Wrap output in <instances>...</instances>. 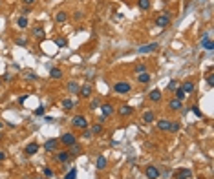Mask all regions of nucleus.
Returning <instances> with one entry per match:
<instances>
[{
  "mask_svg": "<svg viewBox=\"0 0 214 179\" xmlns=\"http://www.w3.org/2000/svg\"><path fill=\"white\" fill-rule=\"evenodd\" d=\"M130 90H132V84L128 81H117V82H114V91L115 93L125 95V93H130Z\"/></svg>",
  "mask_w": 214,
  "mask_h": 179,
  "instance_id": "f257e3e1",
  "label": "nucleus"
},
{
  "mask_svg": "<svg viewBox=\"0 0 214 179\" xmlns=\"http://www.w3.org/2000/svg\"><path fill=\"white\" fill-rule=\"evenodd\" d=\"M60 143L64 145V146H73V145H77V137H75V134H71V132H66V134H62L60 135Z\"/></svg>",
  "mask_w": 214,
  "mask_h": 179,
  "instance_id": "f03ea898",
  "label": "nucleus"
},
{
  "mask_svg": "<svg viewBox=\"0 0 214 179\" xmlns=\"http://www.w3.org/2000/svg\"><path fill=\"white\" fill-rule=\"evenodd\" d=\"M71 124H73L75 128L84 130V128H88V119H86L84 115H75V117L71 119Z\"/></svg>",
  "mask_w": 214,
  "mask_h": 179,
  "instance_id": "7ed1b4c3",
  "label": "nucleus"
},
{
  "mask_svg": "<svg viewBox=\"0 0 214 179\" xmlns=\"http://www.w3.org/2000/svg\"><path fill=\"white\" fill-rule=\"evenodd\" d=\"M145 176H147V179H158L159 176H161V172H159V168H158V166L148 165V166L145 168Z\"/></svg>",
  "mask_w": 214,
  "mask_h": 179,
  "instance_id": "20e7f679",
  "label": "nucleus"
},
{
  "mask_svg": "<svg viewBox=\"0 0 214 179\" xmlns=\"http://www.w3.org/2000/svg\"><path fill=\"white\" fill-rule=\"evenodd\" d=\"M170 18H172L170 13H163V15H159V16L156 18V26H158V27H165V26L170 24Z\"/></svg>",
  "mask_w": 214,
  "mask_h": 179,
  "instance_id": "39448f33",
  "label": "nucleus"
},
{
  "mask_svg": "<svg viewBox=\"0 0 214 179\" xmlns=\"http://www.w3.org/2000/svg\"><path fill=\"white\" fill-rule=\"evenodd\" d=\"M201 48H203V49H207V51H212V49H214V42L211 40L209 33H205V35H203V38H201Z\"/></svg>",
  "mask_w": 214,
  "mask_h": 179,
  "instance_id": "423d86ee",
  "label": "nucleus"
},
{
  "mask_svg": "<svg viewBox=\"0 0 214 179\" xmlns=\"http://www.w3.org/2000/svg\"><path fill=\"white\" fill-rule=\"evenodd\" d=\"M158 48H159L158 42H150V44H147V46H141V48L137 49V53H152V51H156Z\"/></svg>",
  "mask_w": 214,
  "mask_h": 179,
  "instance_id": "0eeeda50",
  "label": "nucleus"
},
{
  "mask_svg": "<svg viewBox=\"0 0 214 179\" xmlns=\"http://www.w3.org/2000/svg\"><path fill=\"white\" fill-rule=\"evenodd\" d=\"M132 112H134V108H132V106H128V104H121V106H119V110H117L119 117H128V115H132Z\"/></svg>",
  "mask_w": 214,
  "mask_h": 179,
  "instance_id": "6e6552de",
  "label": "nucleus"
},
{
  "mask_svg": "<svg viewBox=\"0 0 214 179\" xmlns=\"http://www.w3.org/2000/svg\"><path fill=\"white\" fill-rule=\"evenodd\" d=\"M57 146H59V141H57V139H48V141L44 143V150H46V152H55Z\"/></svg>",
  "mask_w": 214,
  "mask_h": 179,
  "instance_id": "1a4fd4ad",
  "label": "nucleus"
},
{
  "mask_svg": "<svg viewBox=\"0 0 214 179\" xmlns=\"http://www.w3.org/2000/svg\"><path fill=\"white\" fill-rule=\"evenodd\" d=\"M176 179H190L192 177V172L189 170V168H180L178 172H176V176H174Z\"/></svg>",
  "mask_w": 214,
  "mask_h": 179,
  "instance_id": "9d476101",
  "label": "nucleus"
},
{
  "mask_svg": "<svg viewBox=\"0 0 214 179\" xmlns=\"http://www.w3.org/2000/svg\"><path fill=\"white\" fill-rule=\"evenodd\" d=\"M148 99H150L152 102H159V101L163 99V93H161V90H152V91L148 93Z\"/></svg>",
  "mask_w": 214,
  "mask_h": 179,
  "instance_id": "9b49d317",
  "label": "nucleus"
},
{
  "mask_svg": "<svg viewBox=\"0 0 214 179\" xmlns=\"http://www.w3.org/2000/svg\"><path fill=\"white\" fill-rule=\"evenodd\" d=\"M101 110H103V115H104V117H112V115H114V106H112L110 102L101 104Z\"/></svg>",
  "mask_w": 214,
  "mask_h": 179,
  "instance_id": "f8f14e48",
  "label": "nucleus"
},
{
  "mask_svg": "<svg viewBox=\"0 0 214 179\" xmlns=\"http://www.w3.org/2000/svg\"><path fill=\"white\" fill-rule=\"evenodd\" d=\"M37 152H38V145H37V143H29V145L24 148V154H26V156H35Z\"/></svg>",
  "mask_w": 214,
  "mask_h": 179,
  "instance_id": "ddd939ff",
  "label": "nucleus"
},
{
  "mask_svg": "<svg viewBox=\"0 0 214 179\" xmlns=\"http://www.w3.org/2000/svg\"><path fill=\"white\" fill-rule=\"evenodd\" d=\"M79 93H81V97H84V99H88V97L92 95V86H90V84H84V86H79Z\"/></svg>",
  "mask_w": 214,
  "mask_h": 179,
  "instance_id": "4468645a",
  "label": "nucleus"
},
{
  "mask_svg": "<svg viewBox=\"0 0 214 179\" xmlns=\"http://www.w3.org/2000/svg\"><path fill=\"white\" fill-rule=\"evenodd\" d=\"M180 88H181V90H183V91L189 95V93H192V91H194V82H192V81H185V82H183Z\"/></svg>",
  "mask_w": 214,
  "mask_h": 179,
  "instance_id": "2eb2a0df",
  "label": "nucleus"
},
{
  "mask_svg": "<svg viewBox=\"0 0 214 179\" xmlns=\"http://www.w3.org/2000/svg\"><path fill=\"white\" fill-rule=\"evenodd\" d=\"M169 108H170L172 112H178V110H181V108H183V101H178V99H172V101L169 102Z\"/></svg>",
  "mask_w": 214,
  "mask_h": 179,
  "instance_id": "dca6fc26",
  "label": "nucleus"
},
{
  "mask_svg": "<svg viewBox=\"0 0 214 179\" xmlns=\"http://www.w3.org/2000/svg\"><path fill=\"white\" fill-rule=\"evenodd\" d=\"M150 79H152V77H150V73H148V71H143V73H139V75H137V82H141V84H148V82H150Z\"/></svg>",
  "mask_w": 214,
  "mask_h": 179,
  "instance_id": "f3484780",
  "label": "nucleus"
},
{
  "mask_svg": "<svg viewBox=\"0 0 214 179\" xmlns=\"http://www.w3.org/2000/svg\"><path fill=\"white\" fill-rule=\"evenodd\" d=\"M169 128H170V121H167V119L158 121V130H161V132H169Z\"/></svg>",
  "mask_w": 214,
  "mask_h": 179,
  "instance_id": "a211bd4d",
  "label": "nucleus"
},
{
  "mask_svg": "<svg viewBox=\"0 0 214 179\" xmlns=\"http://www.w3.org/2000/svg\"><path fill=\"white\" fill-rule=\"evenodd\" d=\"M57 161H59L60 165L68 163V161H70V152H59V154H57Z\"/></svg>",
  "mask_w": 214,
  "mask_h": 179,
  "instance_id": "6ab92c4d",
  "label": "nucleus"
},
{
  "mask_svg": "<svg viewBox=\"0 0 214 179\" xmlns=\"http://www.w3.org/2000/svg\"><path fill=\"white\" fill-rule=\"evenodd\" d=\"M95 166H97V170H104L106 168V157L104 156H99L97 161H95Z\"/></svg>",
  "mask_w": 214,
  "mask_h": 179,
  "instance_id": "aec40b11",
  "label": "nucleus"
},
{
  "mask_svg": "<svg viewBox=\"0 0 214 179\" xmlns=\"http://www.w3.org/2000/svg\"><path fill=\"white\" fill-rule=\"evenodd\" d=\"M66 20H68V13H66V11H59V13L55 15V22L62 24V22H66Z\"/></svg>",
  "mask_w": 214,
  "mask_h": 179,
  "instance_id": "412c9836",
  "label": "nucleus"
},
{
  "mask_svg": "<svg viewBox=\"0 0 214 179\" xmlns=\"http://www.w3.org/2000/svg\"><path fill=\"white\" fill-rule=\"evenodd\" d=\"M49 77L51 79H62V70L60 68H51L49 70Z\"/></svg>",
  "mask_w": 214,
  "mask_h": 179,
  "instance_id": "4be33fe9",
  "label": "nucleus"
},
{
  "mask_svg": "<svg viewBox=\"0 0 214 179\" xmlns=\"http://www.w3.org/2000/svg\"><path fill=\"white\" fill-rule=\"evenodd\" d=\"M27 24H29V22H27V18H26V16H18V18H16V26H18L20 29H26V27H27Z\"/></svg>",
  "mask_w": 214,
  "mask_h": 179,
  "instance_id": "5701e85b",
  "label": "nucleus"
},
{
  "mask_svg": "<svg viewBox=\"0 0 214 179\" xmlns=\"http://www.w3.org/2000/svg\"><path fill=\"white\" fill-rule=\"evenodd\" d=\"M90 132H92V135H101V134H103V124L95 123V124L92 126V130H90Z\"/></svg>",
  "mask_w": 214,
  "mask_h": 179,
  "instance_id": "b1692460",
  "label": "nucleus"
},
{
  "mask_svg": "<svg viewBox=\"0 0 214 179\" xmlns=\"http://www.w3.org/2000/svg\"><path fill=\"white\" fill-rule=\"evenodd\" d=\"M66 88H68V90H70V93H77V91H79V84H77V82H75V81H70V82H68V86H66Z\"/></svg>",
  "mask_w": 214,
  "mask_h": 179,
  "instance_id": "393cba45",
  "label": "nucleus"
},
{
  "mask_svg": "<svg viewBox=\"0 0 214 179\" xmlns=\"http://www.w3.org/2000/svg\"><path fill=\"white\" fill-rule=\"evenodd\" d=\"M174 93H176V99H178V101H183V99L187 97V93H185V91H183V90H181L180 86H178V88L174 90Z\"/></svg>",
  "mask_w": 214,
  "mask_h": 179,
  "instance_id": "a878e982",
  "label": "nucleus"
},
{
  "mask_svg": "<svg viewBox=\"0 0 214 179\" xmlns=\"http://www.w3.org/2000/svg\"><path fill=\"white\" fill-rule=\"evenodd\" d=\"M154 119H156V117H154V112H150V110H148V112H145V113H143V121H145V123H152Z\"/></svg>",
  "mask_w": 214,
  "mask_h": 179,
  "instance_id": "bb28decb",
  "label": "nucleus"
},
{
  "mask_svg": "<svg viewBox=\"0 0 214 179\" xmlns=\"http://www.w3.org/2000/svg\"><path fill=\"white\" fill-rule=\"evenodd\" d=\"M137 5H139L143 11H148V9H150V0H137Z\"/></svg>",
  "mask_w": 214,
  "mask_h": 179,
  "instance_id": "cd10ccee",
  "label": "nucleus"
},
{
  "mask_svg": "<svg viewBox=\"0 0 214 179\" xmlns=\"http://www.w3.org/2000/svg\"><path fill=\"white\" fill-rule=\"evenodd\" d=\"M66 44H68V42H66L64 37H57V38H55V46H57V48H66Z\"/></svg>",
  "mask_w": 214,
  "mask_h": 179,
  "instance_id": "c85d7f7f",
  "label": "nucleus"
},
{
  "mask_svg": "<svg viewBox=\"0 0 214 179\" xmlns=\"http://www.w3.org/2000/svg\"><path fill=\"white\" fill-rule=\"evenodd\" d=\"M73 106H75V102H73L71 99H64V101H62V108H64V110H71Z\"/></svg>",
  "mask_w": 214,
  "mask_h": 179,
  "instance_id": "c756f323",
  "label": "nucleus"
},
{
  "mask_svg": "<svg viewBox=\"0 0 214 179\" xmlns=\"http://www.w3.org/2000/svg\"><path fill=\"white\" fill-rule=\"evenodd\" d=\"M33 35H35L37 38H44V29H42L40 26H37V27L33 29Z\"/></svg>",
  "mask_w": 214,
  "mask_h": 179,
  "instance_id": "7c9ffc66",
  "label": "nucleus"
},
{
  "mask_svg": "<svg viewBox=\"0 0 214 179\" xmlns=\"http://www.w3.org/2000/svg\"><path fill=\"white\" fill-rule=\"evenodd\" d=\"M143 71H147V66L145 64H136V68H134V73H143Z\"/></svg>",
  "mask_w": 214,
  "mask_h": 179,
  "instance_id": "2f4dec72",
  "label": "nucleus"
},
{
  "mask_svg": "<svg viewBox=\"0 0 214 179\" xmlns=\"http://www.w3.org/2000/svg\"><path fill=\"white\" fill-rule=\"evenodd\" d=\"M70 148H71L70 157H73V156H79V154H81V146H79V145H73V146H70Z\"/></svg>",
  "mask_w": 214,
  "mask_h": 179,
  "instance_id": "473e14b6",
  "label": "nucleus"
},
{
  "mask_svg": "<svg viewBox=\"0 0 214 179\" xmlns=\"http://www.w3.org/2000/svg\"><path fill=\"white\" fill-rule=\"evenodd\" d=\"M77 177V170L75 168H71L70 172H66V176H64V179H75Z\"/></svg>",
  "mask_w": 214,
  "mask_h": 179,
  "instance_id": "72a5a7b5",
  "label": "nucleus"
},
{
  "mask_svg": "<svg viewBox=\"0 0 214 179\" xmlns=\"http://www.w3.org/2000/svg\"><path fill=\"white\" fill-rule=\"evenodd\" d=\"M178 86H180V82H178V81H170V82H169V86H167V88H169V90H170V91H174V90H176V88H178Z\"/></svg>",
  "mask_w": 214,
  "mask_h": 179,
  "instance_id": "f704fd0d",
  "label": "nucleus"
},
{
  "mask_svg": "<svg viewBox=\"0 0 214 179\" xmlns=\"http://www.w3.org/2000/svg\"><path fill=\"white\" fill-rule=\"evenodd\" d=\"M101 106V101L99 99H93L92 102H90V110H95V108H99Z\"/></svg>",
  "mask_w": 214,
  "mask_h": 179,
  "instance_id": "c9c22d12",
  "label": "nucleus"
},
{
  "mask_svg": "<svg viewBox=\"0 0 214 179\" xmlns=\"http://www.w3.org/2000/svg\"><path fill=\"white\" fill-rule=\"evenodd\" d=\"M44 112H46V108H44V106H38V108L35 110V115L40 117V115H44Z\"/></svg>",
  "mask_w": 214,
  "mask_h": 179,
  "instance_id": "e433bc0d",
  "label": "nucleus"
},
{
  "mask_svg": "<svg viewBox=\"0 0 214 179\" xmlns=\"http://www.w3.org/2000/svg\"><path fill=\"white\" fill-rule=\"evenodd\" d=\"M178 130H180V123H170L169 132H178Z\"/></svg>",
  "mask_w": 214,
  "mask_h": 179,
  "instance_id": "4c0bfd02",
  "label": "nucleus"
},
{
  "mask_svg": "<svg viewBox=\"0 0 214 179\" xmlns=\"http://www.w3.org/2000/svg\"><path fill=\"white\" fill-rule=\"evenodd\" d=\"M207 84H209V86H214V77H212V73H209V75H207Z\"/></svg>",
  "mask_w": 214,
  "mask_h": 179,
  "instance_id": "58836bf2",
  "label": "nucleus"
},
{
  "mask_svg": "<svg viewBox=\"0 0 214 179\" xmlns=\"http://www.w3.org/2000/svg\"><path fill=\"white\" fill-rule=\"evenodd\" d=\"M44 176H46V177H51V176H53V170L46 166V168H44Z\"/></svg>",
  "mask_w": 214,
  "mask_h": 179,
  "instance_id": "ea45409f",
  "label": "nucleus"
},
{
  "mask_svg": "<svg viewBox=\"0 0 214 179\" xmlns=\"http://www.w3.org/2000/svg\"><path fill=\"white\" fill-rule=\"evenodd\" d=\"M16 44H18V46H26L27 40H26V38H16Z\"/></svg>",
  "mask_w": 214,
  "mask_h": 179,
  "instance_id": "a19ab883",
  "label": "nucleus"
},
{
  "mask_svg": "<svg viewBox=\"0 0 214 179\" xmlns=\"http://www.w3.org/2000/svg\"><path fill=\"white\" fill-rule=\"evenodd\" d=\"M26 77H27V79H29V81H37V75H35V73H27V75H26Z\"/></svg>",
  "mask_w": 214,
  "mask_h": 179,
  "instance_id": "79ce46f5",
  "label": "nucleus"
},
{
  "mask_svg": "<svg viewBox=\"0 0 214 179\" xmlns=\"http://www.w3.org/2000/svg\"><path fill=\"white\" fill-rule=\"evenodd\" d=\"M192 112H194L198 117H201V112H200V108H198V106H194V108H192Z\"/></svg>",
  "mask_w": 214,
  "mask_h": 179,
  "instance_id": "37998d69",
  "label": "nucleus"
},
{
  "mask_svg": "<svg viewBox=\"0 0 214 179\" xmlns=\"http://www.w3.org/2000/svg\"><path fill=\"white\" fill-rule=\"evenodd\" d=\"M82 135H84V137H86V139H90V137H92V132H90V130H86V128H84V134H82Z\"/></svg>",
  "mask_w": 214,
  "mask_h": 179,
  "instance_id": "c03bdc74",
  "label": "nucleus"
},
{
  "mask_svg": "<svg viewBox=\"0 0 214 179\" xmlns=\"http://www.w3.org/2000/svg\"><path fill=\"white\" fill-rule=\"evenodd\" d=\"M75 18L81 20V18H82V11H75Z\"/></svg>",
  "mask_w": 214,
  "mask_h": 179,
  "instance_id": "a18cd8bd",
  "label": "nucleus"
},
{
  "mask_svg": "<svg viewBox=\"0 0 214 179\" xmlns=\"http://www.w3.org/2000/svg\"><path fill=\"white\" fill-rule=\"evenodd\" d=\"M2 79H4V81H5V82H9V81H11V75H9V73H5V75H4V77H2Z\"/></svg>",
  "mask_w": 214,
  "mask_h": 179,
  "instance_id": "49530a36",
  "label": "nucleus"
},
{
  "mask_svg": "<svg viewBox=\"0 0 214 179\" xmlns=\"http://www.w3.org/2000/svg\"><path fill=\"white\" fill-rule=\"evenodd\" d=\"M22 2H24V4H27V5H31V4H35L37 0H22Z\"/></svg>",
  "mask_w": 214,
  "mask_h": 179,
  "instance_id": "de8ad7c7",
  "label": "nucleus"
},
{
  "mask_svg": "<svg viewBox=\"0 0 214 179\" xmlns=\"http://www.w3.org/2000/svg\"><path fill=\"white\" fill-rule=\"evenodd\" d=\"M104 121H106V117H104V115H101V117H99V124H103Z\"/></svg>",
  "mask_w": 214,
  "mask_h": 179,
  "instance_id": "09e8293b",
  "label": "nucleus"
},
{
  "mask_svg": "<svg viewBox=\"0 0 214 179\" xmlns=\"http://www.w3.org/2000/svg\"><path fill=\"white\" fill-rule=\"evenodd\" d=\"M4 159H5V154H4V152H0V161H4Z\"/></svg>",
  "mask_w": 214,
  "mask_h": 179,
  "instance_id": "8fccbe9b",
  "label": "nucleus"
},
{
  "mask_svg": "<svg viewBox=\"0 0 214 179\" xmlns=\"http://www.w3.org/2000/svg\"><path fill=\"white\" fill-rule=\"evenodd\" d=\"M2 126H4V123H2V121H0V128H2Z\"/></svg>",
  "mask_w": 214,
  "mask_h": 179,
  "instance_id": "3c124183",
  "label": "nucleus"
},
{
  "mask_svg": "<svg viewBox=\"0 0 214 179\" xmlns=\"http://www.w3.org/2000/svg\"><path fill=\"white\" fill-rule=\"evenodd\" d=\"M35 179H42V177H35Z\"/></svg>",
  "mask_w": 214,
  "mask_h": 179,
  "instance_id": "603ef678",
  "label": "nucleus"
}]
</instances>
